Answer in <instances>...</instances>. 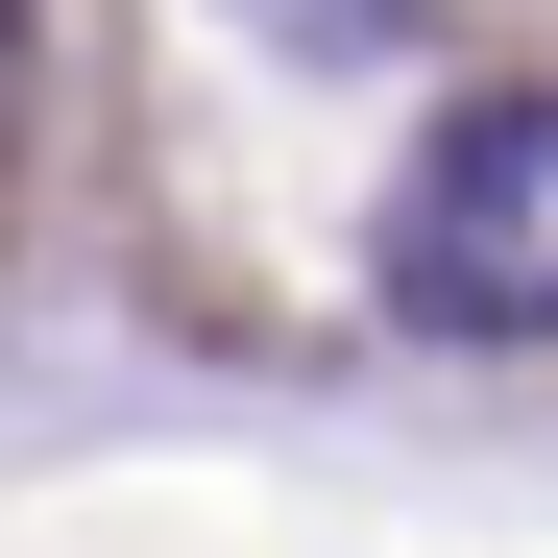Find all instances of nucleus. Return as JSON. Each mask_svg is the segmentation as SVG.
I'll list each match as a JSON object with an SVG mask.
<instances>
[{
  "mask_svg": "<svg viewBox=\"0 0 558 558\" xmlns=\"http://www.w3.org/2000/svg\"><path fill=\"white\" fill-rule=\"evenodd\" d=\"M267 49H316V73H364V49H413V0H243Z\"/></svg>",
  "mask_w": 558,
  "mask_h": 558,
  "instance_id": "nucleus-2",
  "label": "nucleus"
},
{
  "mask_svg": "<svg viewBox=\"0 0 558 558\" xmlns=\"http://www.w3.org/2000/svg\"><path fill=\"white\" fill-rule=\"evenodd\" d=\"M389 316L413 340H558V98L534 73H486L389 170Z\"/></svg>",
  "mask_w": 558,
  "mask_h": 558,
  "instance_id": "nucleus-1",
  "label": "nucleus"
}]
</instances>
